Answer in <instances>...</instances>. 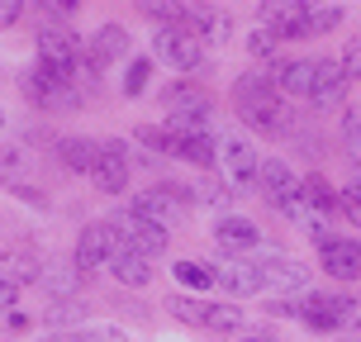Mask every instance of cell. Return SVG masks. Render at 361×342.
Masks as SVG:
<instances>
[{
	"mask_svg": "<svg viewBox=\"0 0 361 342\" xmlns=\"http://www.w3.org/2000/svg\"><path fill=\"white\" fill-rule=\"evenodd\" d=\"M43 281H48L53 295H72L76 290V271H43Z\"/></svg>",
	"mask_w": 361,
	"mask_h": 342,
	"instance_id": "obj_38",
	"label": "cell"
},
{
	"mask_svg": "<svg viewBox=\"0 0 361 342\" xmlns=\"http://www.w3.org/2000/svg\"><path fill=\"white\" fill-rule=\"evenodd\" d=\"M300 195H305V204L314 209V214H328V209H338V195H333V185H328L324 176L300 181Z\"/></svg>",
	"mask_w": 361,
	"mask_h": 342,
	"instance_id": "obj_24",
	"label": "cell"
},
{
	"mask_svg": "<svg viewBox=\"0 0 361 342\" xmlns=\"http://www.w3.org/2000/svg\"><path fill=\"white\" fill-rule=\"evenodd\" d=\"M257 276H262V290L271 295H290V290H305L309 271L290 257H257Z\"/></svg>",
	"mask_w": 361,
	"mask_h": 342,
	"instance_id": "obj_12",
	"label": "cell"
},
{
	"mask_svg": "<svg viewBox=\"0 0 361 342\" xmlns=\"http://www.w3.org/2000/svg\"><path fill=\"white\" fill-rule=\"evenodd\" d=\"M57 342H128V338L109 324H95V328H72V333H62Z\"/></svg>",
	"mask_w": 361,
	"mask_h": 342,
	"instance_id": "obj_28",
	"label": "cell"
},
{
	"mask_svg": "<svg viewBox=\"0 0 361 342\" xmlns=\"http://www.w3.org/2000/svg\"><path fill=\"white\" fill-rule=\"evenodd\" d=\"M233 105H238V114H243V124H252L257 133H290L286 105H281V90L271 86V76H267V72L238 76Z\"/></svg>",
	"mask_w": 361,
	"mask_h": 342,
	"instance_id": "obj_1",
	"label": "cell"
},
{
	"mask_svg": "<svg viewBox=\"0 0 361 342\" xmlns=\"http://www.w3.org/2000/svg\"><path fill=\"white\" fill-rule=\"evenodd\" d=\"M109 271H114V281H119V286H133V290L152 281V262H147V257H138V252H128V248H119V252H114Z\"/></svg>",
	"mask_w": 361,
	"mask_h": 342,
	"instance_id": "obj_21",
	"label": "cell"
},
{
	"mask_svg": "<svg viewBox=\"0 0 361 342\" xmlns=\"http://www.w3.org/2000/svg\"><path fill=\"white\" fill-rule=\"evenodd\" d=\"M143 15L166 19V24H180V19H185V5H166V0H143Z\"/></svg>",
	"mask_w": 361,
	"mask_h": 342,
	"instance_id": "obj_34",
	"label": "cell"
},
{
	"mask_svg": "<svg viewBox=\"0 0 361 342\" xmlns=\"http://www.w3.org/2000/svg\"><path fill=\"white\" fill-rule=\"evenodd\" d=\"M166 309L176 314L180 324H200V328H204V314H209V300H200V295H171V300H166Z\"/></svg>",
	"mask_w": 361,
	"mask_h": 342,
	"instance_id": "obj_25",
	"label": "cell"
},
{
	"mask_svg": "<svg viewBox=\"0 0 361 342\" xmlns=\"http://www.w3.org/2000/svg\"><path fill=\"white\" fill-rule=\"evenodd\" d=\"M19 15H24V5H19V0H0V29H5V24H15Z\"/></svg>",
	"mask_w": 361,
	"mask_h": 342,
	"instance_id": "obj_41",
	"label": "cell"
},
{
	"mask_svg": "<svg viewBox=\"0 0 361 342\" xmlns=\"http://www.w3.org/2000/svg\"><path fill=\"white\" fill-rule=\"evenodd\" d=\"M171 271H176L180 286H190V290H209V286H214V271L204 267V262H176Z\"/></svg>",
	"mask_w": 361,
	"mask_h": 342,
	"instance_id": "obj_27",
	"label": "cell"
},
{
	"mask_svg": "<svg viewBox=\"0 0 361 342\" xmlns=\"http://www.w3.org/2000/svg\"><path fill=\"white\" fill-rule=\"evenodd\" d=\"M309 5L305 0H267L262 5V29L276 38H309Z\"/></svg>",
	"mask_w": 361,
	"mask_h": 342,
	"instance_id": "obj_9",
	"label": "cell"
},
{
	"mask_svg": "<svg viewBox=\"0 0 361 342\" xmlns=\"http://www.w3.org/2000/svg\"><path fill=\"white\" fill-rule=\"evenodd\" d=\"M166 114H185V119H209V95L200 86H171L162 95Z\"/></svg>",
	"mask_w": 361,
	"mask_h": 342,
	"instance_id": "obj_20",
	"label": "cell"
},
{
	"mask_svg": "<svg viewBox=\"0 0 361 342\" xmlns=\"http://www.w3.org/2000/svg\"><path fill=\"white\" fill-rule=\"evenodd\" d=\"M147 76H152V62H147V57H133V62H128V76H124V95H143Z\"/></svg>",
	"mask_w": 361,
	"mask_h": 342,
	"instance_id": "obj_32",
	"label": "cell"
},
{
	"mask_svg": "<svg viewBox=\"0 0 361 342\" xmlns=\"http://www.w3.org/2000/svg\"><path fill=\"white\" fill-rule=\"evenodd\" d=\"M38 62H53V67H81V38L72 29H38Z\"/></svg>",
	"mask_w": 361,
	"mask_h": 342,
	"instance_id": "obj_13",
	"label": "cell"
},
{
	"mask_svg": "<svg viewBox=\"0 0 361 342\" xmlns=\"http://www.w3.org/2000/svg\"><path fill=\"white\" fill-rule=\"evenodd\" d=\"M0 185L15 195L29 190V152L24 147H0Z\"/></svg>",
	"mask_w": 361,
	"mask_h": 342,
	"instance_id": "obj_22",
	"label": "cell"
},
{
	"mask_svg": "<svg viewBox=\"0 0 361 342\" xmlns=\"http://www.w3.org/2000/svg\"><path fill=\"white\" fill-rule=\"evenodd\" d=\"M138 143L152 147V152H171V138H166V128H138Z\"/></svg>",
	"mask_w": 361,
	"mask_h": 342,
	"instance_id": "obj_39",
	"label": "cell"
},
{
	"mask_svg": "<svg viewBox=\"0 0 361 342\" xmlns=\"http://www.w3.org/2000/svg\"><path fill=\"white\" fill-rule=\"evenodd\" d=\"M114 238H119V248L147 257V262H152L157 252H166V233H162V228H157V224H147V219H133V214L114 219Z\"/></svg>",
	"mask_w": 361,
	"mask_h": 342,
	"instance_id": "obj_10",
	"label": "cell"
},
{
	"mask_svg": "<svg viewBox=\"0 0 361 342\" xmlns=\"http://www.w3.org/2000/svg\"><path fill=\"white\" fill-rule=\"evenodd\" d=\"M190 190H195V200H204V204H219V209L233 200V190H224L219 181H200V185H190Z\"/></svg>",
	"mask_w": 361,
	"mask_h": 342,
	"instance_id": "obj_33",
	"label": "cell"
},
{
	"mask_svg": "<svg viewBox=\"0 0 361 342\" xmlns=\"http://www.w3.org/2000/svg\"><path fill=\"white\" fill-rule=\"evenodd\" d=\"M271 86L281 90V95H314V62H309V57H286V62H276Z\"/></svg>",
	"mask_w": 361,
	"mask_h": 342,
	"instance_id": "obj_15",
	"label": "cell"
},
{
	"mask_svg": "<svg viewBox=\"0 0 361 342\" xmlns=\"http://www.w3.org/2000/svg\"><path fill=\"white\" fill-rule=\"evenodd\" d=\"M276 43H281L276 34H267V29H252V38H247V53H252V57H271V53H276Z\"/></svg>",
	"mask_w": 361,
	"mask_h": 342,
	"instance_id": "obj_37",
	"label": "cell"
},
{
	"mask_svg": "<svg viewBox=\"0 0 361 342\" xmlns=\"http://www.w3.org/2000/svg\"><path fill=\"white\" fill-rule=\"evenodd\" d=\"M180 185H157V190H138L133 195V219H147V224H157L162 233H171L180 219H185V200L176 195Z\"/></svg>",
	"mask_w": 361,
	"mask_h": 342,
	"instance_id": "obj_3",
	"label": "cell"
},
{
	"mask_svg": "<svg viewBox=\"0 0 361 342\" xmlns=\"http://www.w3.org/2000/svg\"><path fill=\"white\" fill-rule=\"evenodd\" d=\"M343 147L352 162H361V109H347L343 114Z\"/></svg>",
	"mask_w": 361,
	"mask_h": 342,
	"instance_id": "obj_30",
	"label": "cell"
},
{
	"mask_svg": "<svg viewBox=\"0 0 361 342\" xmlns=\"http://www.w3.org/2000/svg\"><path fill=\"white\" fill-rule=\"evenodd\" d=\"M0 124H5V114H0Z\"/></svg>",
	"mask_w": 361,
	"mask_h": 342,
	"instance_id": "obj_44",
	"label": "cell"
},
{
	"mask_svg": "<svg viewBox=\"0 0 361 342\" xmlns=\"http://www.w3.org/2000/svg\"><path fill=\"white\" fill-rule=\"evenodd\" d=\"M214 166L224 171L228 185H257V171H262L257 147L247 138H238V133H219V162Z\"/></svg>",
	"mask_w": 361,
	"mask_h": 342,
	"instance_id": "obj_4",
	"label": "cell"
},
{
	"mask_svg": "<svg viewBox=\"0 0 361 342\" xmlns=\"http://www.w3.org/2000/svg\"><path fill=\"white\" fill-rule=\"evenodd\" d=\"M343 90H347V76H343V62H314V105H324V109H333L338 100H343Z\"/></svg>",
	"mask_w": 361,
	"mask_h": 342,
	"instance_id": "obj_18",
	"label": "cell"
},
{
	"mask_svg": "<svg viewBox=\"0 0 361 342\" xmlns=\"http://www.w3.org/2000/svg\"><path fill=\"white\" fill-rule=\"evenodd\" d=\"M338 62H343V76H347V81H361V38H352V43H347Z\"/></svg>",
	"mask_w": 361,
	"mask_h": 342,
	"instance_id": "obj_35",
	"label": "cell"
},
{
	"mask_svg": "<svg viewBox=\"0 0 361 342\" xmlns=\"http://www.w3.org/2000/svg\"><path fill=\"white\" fill-rule=\"evenodd\" d=\"M95 185L105 190V195H124L128 190V147L119 143V138H109V143H100V157H95Z\"/></svg>",
	"mask_w": 361,
	"mask_h": 342,
	"instance_id": "obj_11",
	"label": "cell"
},
{
	"mask_svg": "<svg viewBox=\"0 0 361 342\" xmlns=\"http://www.w3.org/2000/svg\"><path fill=\"white\" fill-rule=\"evenodd\" d=\"M0 281H10V286L43 281V257H38L29 243H19V248H5V252H0Z\"/></svg>",
	"mask_w": 361,
	"mask_h": 342,
	"instance_id": "obj_14",
	"label": "cell"
},
{
	"mask_svg": "<svg viewBox=\"0 0 361 342\" xmlns=\"http://www.w3.org/2000/svg\"><path fill=\"white\" fill-rule=\"evenodd\" d=\"M247 342H271V338H247Z\"/></svg>",
	"mask_w": 361,
	"mask_h": 342,
	"instance_id": "obj_43",
	"label": "cell"
},
{
	"mask_svg": "<svg viewBox=\"0 0 361 342\" xmlns=\"http://www.w3.org/2000/svg\"><path fill=\"white\" fill-rule=\"evenodd\" d=\"M214 271V286L228 290V295H257L262 290V276H257V257L252 262H219Z\"/></svg>",
	"mask_w": 361,
	"mask_h": 342,
	"instance_id": "obj_16",
	"label": "cell"
},
{
	"mask_svg": "<svg viewBox=\"0 0 361 342\" xmlns=\"http://www.w3.org/2000/svg\"><path fill=\"white\" fill-rule=\"evenodd\" d=\"M204 328H214V333H238V328H243V309L238 305H209Z\"/></svg>",
	"mask_w": 361,
	"mask_h": 342,
	"instance_id": "obj_26",
	"label": "cell"
},
{
	"mask_svg": "<svg viewBox=\"0 0 361 342\" xmlns=\"http://www.w3.org/2000/svg\"><path fill=\"white\" fill-rule=\"evenodd\" d=\"M152 48H157V57H162L166 67H176V72H195L200 62H204V43H200L190 29H180V24H166V29H157Z\"/></svg>",
	"mask_w": 361,
	"mask_h": 342,
	"instance_id": "obj_5",
	"label": "cell"
},
{
	"mask_svg": "<svg viewBox=\"0 0 361 342\" xmlns=\"http://www.w3.org/2000/svg\"><path fill=\"white\" fill-rule=\"evenodd\" d=\"M338 24H343V10H338V5H324V10H309V34H333V29H338Z\"/></svg>",
	"mask_w": 361,
	"mask_h": 342,
	"instance_id": "obj_31",
	"label": "cell"
},
{
	"mask_svg": "<svg viewBox=\"0 0 361 342\" xmlns=\"http://www.w3.org/2000/svg\"><path fill=\"white\" fill-rule=\"evenodd\" d=\"M81 314H86V305H76V300H57V305L48 309V328H67V333H72V328L81 324Z\"/></svg>",
	"mask_w": 361,
	"mask_h": 342,
	"instance_id": "obj_29",
	"label": "cell"
},
{
	"mask_svg": "<svg viewBox=\"0 0 361 342\" xmlns=\"http://www.w3.org/2000/svg\"><path fill=\"white\" fill-rule=\"evenodd\" d=\"M257 224L252 219H238V214H228V219H219L214 224V243L219 248H233V252H247V248H257Z\"/></svg>",
	"mask_w": 361,
	"mask_h": 342,
	"instance_id": "obj_19",
	"label": "cell"
},
{
	"mask_svg": "<svg viewBox=\"0 0 361 342\" xmlns=\"http://www.w3.org/2000/svg\"><path fill=\"white\" fill-rule=\"evenodd\" d=\"M62 166L67 171H95V157H100V143H90V138H62Z\"/></svg>",
	"mask_w": 361,
	"mask_h": 342,
	"instance_id": "obj_23",
	"label": "cell"
},
{
	"mask_svg": "<svg viewBox=\"0 0 361 342\" xmlns=\"http://www.w3.org/2000/svg\"><path fill=\"white\" fill-rule=\"evenodd\" d=\"M352 309H357V300H347V295H305L300 319L319 333H333V328L352 324Z\"/></svg>",
	"mask_w": 361,
	"mask_h": 342,
	"instance_id": "obj_8",
	"label": "cell"
},
{
	"mask_svg": "<svg viewBox=\"0 0 361 342\" xmlns=\"http://www.w3.org/2000/svg\"><path fill=\"white\" fill-rule=\"evenodd\" d=\"M124 53H128L124 24H105V29H95V34L86 38V48H81V72H86V76L105 72L109 62H119Z\"/></svg>",
	"mask_w": 361,
	"mask_h": 342,
	"instance_id": "obj_6",
	"label": "cell"
},
{
	"mask_svg": "<svg viewBox=\"0 0 361 342\" xmlns=\"http://www.w3.org/2000/svg\"><path fill=\"white\" fill-rule=\"evenodd\" d=\"M15 295H19V286H10V281H0V324L10 319V305H15Z\"/></svg>",
	"mask_w": 361,
	"mask_h": 342,
	"instance_id": "obj_40",
	"label": "cell"
},
{
	"mask_svg": "<svg viewBox=\"0 0 361 342\" xmlns=\"http://www.w3.org/2000/svg\"><path fill=\"white\" fill-rule=\"evenodd\" d=\"M24 95L38 109H76L81 105V90H76V67H53V62H38L34 72L19 81Z\"/></svg>",
	"mask_w": 361,
	"mask_h": 342,
	"instance_id": "obj_2",
	"label": "cell"
},
{
	"mask_svg": "<svg viewBox=\"0 0 361 342\" xmlns=\"http://www.w3.org/2000/svg\"><path fill=\"white\" fill-rule=\"evenodd\" d=\"M119 252V238H114V224H86L81 228V243H76V271H100L114 262Z\"/></svg>",
	"mask_w": 361,
	"mask_h": 342,
	"instance_id": "obj_7",
	"label": "cell"
},
{
	"mask_svg": "<svg viewBox=\"0 0 361 342\" xmlns=\"http://www.w3.org/2000/svg\"><path fill=\"white\" fill-rule=\"evenodd\" d=\"M324 271L338 276V281H357L361 276V243H352V238H333V243L324 248Z\"/></svg>",
	"mask_w": 361,
	"mask_h": 342,
	"instance_id": "obj_17",
	"label": "cell"
},
{
	"mask_svg": "<svg viewBox=\"0 0 361 342\" xmlns=\"http://www.w3.org/2000/svg\"><path fill=\"white\" fill-rule=\"evenodd\" d=\"M352 328H357V333H361V305L352 309Z\"/></svg>",
	"mask_w": 361,
	"mask_h": 342,
	"instance_id": "obj_42",
	"label": "cell"
},
{
	"mask_svg": "<svg viewBox=\"0 0 361 342\" xmlns=\"http://www.w3.org/2000/svg\"><path fill=\"white\" fill-rule=\"evenodd\" d=\"M338 204L347 209V219H352V224H361V176L352 181V185H347L343 195H338Z\"/></svg>",
	"mask_w": 361,
	"mask_h": 342,
	"instance_id": "obj_36",
	"label": "cell"
}]
</instances>
